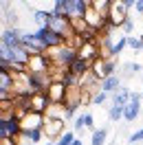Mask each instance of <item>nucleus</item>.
<instances>
[{
  "instance_id": "obj_16",
  "label": "nucleus",
  "mask_w": 143,
  "mask_h": 145,
  "mask_svg": "<svg viewBox=\"0 0 143 145\" xmlns=\"http://www.w3.org/2000/svg\"><path fill=\"white\" fill-rule=\"evenodd\" d=\"M141 71H143V66H141V64H136V62L123 64V75H125V77H134V72H141Z\"/></svg>"
},
{
  "instance_id": "obj_24",
  "label": "nucleus",
  "mask_w": 143,
  "mask_h": 145,
  "mask_svg": "<svg viewBox=\"0 0 143 145\" xmlns=\"http://www.w3.org/2000/svg\"><path fill=\"white\" fill-rule=\"evenodd\" d=\"M128 48H132V51H143L141 40H139V37H128Z\"/></svg>"
},
{
  "instance_id": "obj_13",
  "label": "nucleus",
  "mask_w": 143,
  "mask_h": 145,
  "mask_svg": "<svg viewBox=\"0 0 143 145\" xmlns=\"http://www.w3.org/2000/svg\"><path fill=\"white\" fill-rule=\"evenodd\" d=\"M108 134H110V127H108V125L99 127V130H95V132L90 134V145H106Z\"/></svg>"
},
{
  "instance_id": "obj_14",
  "label": "nucleus",
  "mask_w": 143,
  "mask_h": 145,
  "mask_svg": "<svg viewBox=\"0 0 143 145\" xmlns=\"http://www.w3.org/2000/svg\"><path fill=\"white\" fill-rule=\"evenodd\" d=\"M44 117L46 119H60V121H64V103H49Z\"/></svg>"
},
{
  "instance_id": "obj_20",
  "label": "nucleus",
  "mask_w": 143,
  "mask_h": 145,
  "mask_svg": "<svg viewBox=\"0 0 143 145\" xmlns=\"http://www.w3.org/2000/svg\"><path fill=\"white\" fill-rule=\"evenodd\" d=\"M73 138H75V132L66 130V132H64V134L60 136V138H57V141H55L53 145H71V143H73Z\"/></svg>"
},
{
  "instance_id": "obj_23",
  "label": "nucleus",
  "mask_w": 143,
  "mask_h": 145,
  "mask_svg": "<svg viewBox=\"0 0 143 145\" xmlns=\"http://www.w3.org/2000/svg\"><path fill=\"white\" fill-rule=\"evenodd\" d=\"M121 31H123V33H125V37H130V33H132V31H134V22H132V20H130V18H128V20H125V22H123V24H121Z\"/></svg>"
},
{
  "instance_id": "obj_28",
  "label": "nucleus",
  "mask_w": 143,
  "mask_h": 145,
  "mask_svg": "<svg viewBox=\"0 0 143 145\" xmlns=\"http://www.w3.org/2000/svg\"><path fill=\"white\" fill-rule=\"evenodd\" d=\"M139 40H141V48H143V37H139Z\"/></svg>"
},
{
  "instance_id": "obj_19",
  "label": "nucleus",
  "mask_w": 143,
  "mask_h": 145,
  "mask_svg": "<svg viewBox=\"0 0 143 145\" xmlns=\"http://www.w3.org/2000/svg\"><path fill=\"white\" fill-rule=\"evenodd\" d=\"M108 119L115 123V121H121L123 119V108H119V106H110V110H108Z\"/></svg>"
},
{
  "instance_id": "obj_17",
  "label": "nucleus",
  "mask_w": 143,
  "mask_h": 145,
  "mask_svg": "<svg viewBox=\"0 0 143 145\" xmlns=\"http://www.w3.org/2000/svg\"><path fill=\"white\" fill-rule=\"evenodd\" d=\"M108 99H110V95H106V92H101V90L90 95V103H95V106H104Z\"/></svg>"
},
{
  "instance_id": "obj_4",
  "label": "nucleus",
  "mask_w": 143,
  "mask_h": 145,
  "mask_svg": "<svg viewBox=\"0 0 143 145\" xmlns=\"http://www.w3.org/2000/svg\"><path fill=\"white\" fill-rule=\"evenodd\" d=\"M64 121L60 119H46L44 117V125H42V136L46 138V143H55L60 136L64 134Z\"/></svg>"
},
{
  "instance_id": "obj_22",
  "label": "nucleus",
  "mask_w": 143,
  "mask_h": 145,
  "mask_svg": "<svg viewBox=\"0 0 143 145\" xmlns=\"http://www.w3.org/2000/svg\"><path fill=\"white\" fill-rule=\"evenodd\" d=\"M128 141H130V145L141 143V141H143V127H141V130H136V132H132V134L128 136Z\"/></svg>"
},
{
  "instance_id": "obj_12",
  "label": "nucleus",
  "mask_w": 143,
  "mask_h": 145,
  "mask_svg": "<svg viewBox=\"0 0 143 145\" xmlns=\"http://www.w3.org/2000/svg\"><path fill=\"white\" fill-rule=\"evenodd\" d=\"M130 95H132V90L121 86V88H119L117 92H112V95H110V99H112V106H119V108H123L125 103L130 101Z\"/></svg>"
},
{
  "instance_id": "obj_9",
  "label": "nucleus",
  "mask_w": 143,
  "mask_h": 145,
  "mask_svg": "<svg viewBox=\"0 0 143 145\" xmlns=\"http://www.w3.org/2000/svg\"><path fill=\"white\" fill-rule=\"evenodd\" d=\"M51 71V62L44 53H37V55H31L27 62V72H49Z\"/></svg>"
},
{
  "instance_id": "obj_29",
  "label": "nucleus",
  "mask_w": 143,
  "mask_h": 145,
  "mask_svg": "<svg viewBox=\"0 0 143 145\" xmlns=\"http://www.w3.org/2000/svg\"><path fill=\"white\" fill-rule=\"evenodd\" d=\"M46 145H53V143H46Z\"/></svg>"
},
{
  "instance_id": "obj_18",
  "label": "nucleus",
  "mask_w": 143,
  "mask_h": 145,
  "mask_svg": "<svg viewBox=\"0 0 143 145\" xmlns=\"http://www.w3.org/2000/svg\"><path fill=\"white\" fill-rule=\"evenodd\" d=\"M22 136H24L31 145H37L42 138H44V136H42V130H31V132H27V134H22Z\"/></svg>"
},
{
  "instance_id": "obj_25",
  "label": "nucleus",
  "mask_w": 143,
  "mask_h": 145,
  "mask_svg": "<svg viewBox=\"0 0 143 145\" xmlns=\"http://www.w3.org/2000/svg\"><path fill=\"white\" fill-rule=\"evenodd\" d=\"M132 7H134V11H136V13H141V16H143V0H134Z\"/></svg>"
},
{
  "instance_id": "obj_8",
  "label": "nucleus",
  "mask_w": 143,
  "mask_h": 145,
  "mask_svg": "<svg viewBox=\"0 0 143 145\" xmlns=\"http://www.w3.org/2000/svg\"><path fill=\"white\" fill-rule=\"evenodd\" d=\"M75 53H77V59H81V62H86V64H92L95 59H99L97 40H95V42H84Z\"/></svg>"
},
{
  "instance_id": "obj_15",
  "label": "nucleus",
  "mask_w": 143,
  "mask_h": 145,
  "mask_svg": "<svg viewBox=\"0 0 143 145\" xmlns=\"http://www.w3.org/2000/svg\"><path fill=\"white\" fill-rule=\"evenodd\" d=\"M49 20H51V11H46V9H35L33 11V22L37 24V29L46 27Z\"/></svg>"
},
{
  "instance_id": "obj_2",
  "label": "nucleus",
  "mask_w": 143,
  "mask_h": 145,
  "mask_svg": "<svg viewBox=\"0 0 143 145\" xmlns=\"http://www.w3.org/2000/svg\"><path fill=\"white\" fill-rule=\"evenodd\" d=\"M117 66H119L117 59H95V62L90 64V75L97 82H101V79H106L110 75H115Z\"/></svg>"
},
{
  "instance_id": "obj_21",
  "label": "nucleus",
  "mask_w": 143,
  "mask_h": 145,
  "mask_svg": "<svg viewBox=\"0 0 143 145\" xmlns=\"http://www.w3.org/2000/svg\"><path fill=\"white\" fill-rule=\"evenodd\" d=\"M84 130H90V132L97 130V127H95V117H92V112H84Z\"/></svg>"
},
{
  "instance_id": "obj_5",
  "label": "nucleus",
  "mask_w": 143,
  "mask_h": 145,
  "mask_svg": "<svg viewBox=\"0 0 143 145\" xmlns=\"http://www.w3.org/2000/svg\"><path fill=\"white\" fill-rule=\"evenodd\" d=\"M51 82L49 72H27V84L31 92H44Z\"/></svg>"
},
{
  "instance_id": "obj_1",
  "label": "nucleus",
  "mask_w": 143,
  "mask_h": 145,
  "mask_svg": "<svg viewBox=\"0 0 143 145\" xmlns=\"http://www.w3.org/2000/svg\"><path fill=\"white\" fill-rule=\"evenodd\" d=\"M134 0H110V7H108V16H106V27L112 31H119L121 24L130 18L128 13L132 9Z\"/></svg>"
},
{
  "instance_id": "obj_26",
  "label": "nucleus",
  "mask_w": 143,
  "mask_h": 145,
  "mask_svg": "<svg viewBox=\"0 0 143 145\" xmlns=\"http://www.w3.org/2000/svg\"><path fill=\"white\" fill-rule=\"evenodd\" d=\"M71 145H84V141H81V136H75V138H73V143Z\"/></svg>"
},
{
  "instance_id": "obj_7",
  "label": "nucleus",
  "mask_w": 143,
  "mask_h": 145,
  "mask_svg": "<svg viewBox=\"0 0 143 145\" xmlns=\"http://www.w3.org/2000/svg\"><path fill=\"white\" fill-rule=\"evenodd\" d=\"M141 114V97H139V92H132L130 95V101L123 106V119L125 121H136Z\"/></svg>"
},
{
  "instance_id": "obj_10",
  "label": "nucleus",
  "mask_w": 143,
  "mask_h": 145,
  "mask_svg": "<svg viewBox=\"0 0 143 145\" xmlns=\"http://www.w3.org/2000/svg\"><path fill=\"white\" fill-rule=\"evenodd\" d=\"M46 97H49V103H64V95H66V86H64L62 82H57V79H53V82H49V86H46Z\"/></svg>"
},
{
  "instance_id": "obj_3",
  "label": "nucleus",
  "mask_w": 143,
  "mask_h": 145,
  "mask_svg": "<svg viewBox=\"0 0 143 145\" xmlns=\"http://www.w3.org/2000/svg\"><path fill=\"white\" fill-rule=\"evenodd\" d=\"M20 134H27L31 130H42L44 125V114H35V112H22L18 117Z\"/></svg>"
},
{
  "instance_id": "obj_6",
  "label": "nucleus",
  "mask_w": 143,
  "mask_h": 145,
  "mask_svg": "<svg viewBox=\"0 0 143 145\" xmlns=\"http://www.w3.org/2000/svg\"><path fill=\"white\" fill-rule=\"evenodd\" d=\"M20 134V125L16 117H2L0 114V138H16Z\"/></svg>"
},
{
  "instance_id": "obj_11",
  "label": "nucleus",
  "mask_w": 143,
  "mask_h": 145,
  "mask_svg": "<svg viewBox=\"0 0 143 145\" xmlns=\"http://www.w3.org/2000/svg\"><path fill=\"white\" fill-rule=\"evenodd\" d=\"M119 88H121V77H119V75H110V77H106V79L99 82V90L106 92V95H112V92H117Z\"/></svg>"
},
{
  "instance_id": "obj_27",
  "label": "nucleus",
  "mask_w": 143,
  "mask_h": 145,
  "mask_svg": "<svg viewBox=\"0 0 143 145\" xmlns=\"http://www.w3.org/2000/svg\"><path fill=\"white\" fill-rule=\"evenodd\" d=\"M139 97H141V101H143V88H141V92H139Z\"/></svg>"
}]
</instances>
